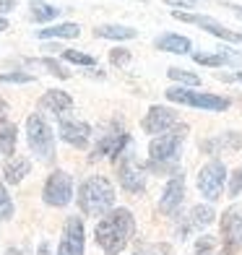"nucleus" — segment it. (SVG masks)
<instances>
[{"label": "nucleus", "instance_id": "c9c22d12", "mask_svg": "<svg viewBox=\"0 0 242 255\" xmlns=\"http://www.w3.org/2000/svg\"><path fill=\"white\" fill-rule=\"evenodd\" d=\"M13 8H16V0H0V16L10 13Z\"/></svg>", "mask_w": 242, "mask_h": 255}, {"label": "nucleus", "instance_id": "f257e3e1", "mask_svg": "<svg viewBox=\"0 0 242 255\" xmlns=\"http://www.w3.org/2000/svg\"><path fill=\"white\" fill-rule=\"evenodd\" d=\"M135 235V216L130 208H112L97 222L94 240L105 255H120Z\"/></svg>", "mask_w": 242, "mask_h": 255}, {"label": "nucleus", "instance_id": "58836bf2", "mask_svg": "<svg viewBox=\"0 0 242 255\" xmlns=\"http://www.w3.org/2000/svg\"><path fill=\"white\" fill-rule=\"evenodd\" d=\"M10 29V24H8V18H3L0 16V31H8Z\"/></svg>", "mask_w": 242, "mask_h": 255}, {"label": "nucleus", "instance_id": "4468645a", "mask_svg": "<svg viewBox=\"0 0 242 255\" xmlns=\"http://www.w3.org/2000/svg\"><path fill=\"white\" fill-rule=\"evenodd\" d=\"M128 146H130V135L128 133H125V130H110V133H105L97 141L94 156H91V159H105V156L120 159L125 151H128Z\"/></svg>", "mask_w": 242, "mask_h": 255}, {"label": "nucleus", "instance_id": "7ed1b4c3", "mask_svg": "<svg viewBox=\"0 0 242 255\" xmlns=\"http://www.w3.org/2000/svg\"><path fill=\"white\" fill-rule=\"evenodd\" d=\"M76 198H78V208L86 216H105L115 206V188L107 177L91 175L81 182Z\"/></svg>", "mask_w": 242, "mask_h": 255}, {"label": "nucleus", "instance_id": "a211bd4d", "mask_svg": "<svg viewBox=\"0 0 242 255\" xmlns=\"http://www.w3.org/2000/svg\"><path fill=\"white\" fill-rule=\"evenodd\" d=\"M39 110L55 115V118H63L65 112L73 110V97L68 94V91H63V89H47L39 97Z\"/></svg>", "mask_w": 242, "mask_h": 255}, {"label": "nucleus", "instance_id": "ddd939ff", "mask_svg": "<svg viewBox=\"0 0 242 255\" xmlns=\"http://www.w3.org/2000/svg\"><path fill=\"white\" fill-rule=\"evenodd\" d=\"M175 125H177V112L172 110V107H161V104L148 107L146 118L141 120L143 133H148V135H161V133L172 130Z\"/></svg>", "mask_w": 242, "mask_h": 255}, {"label": "nucleus", "instance_id": "6e6552de", "mask_svg": "<svg viewBox=\"0 0 242 255\" xmlns=\"http://www.w3.org/2000/svg\"><path fill=\"white\" fill-rule=\"evenodd\" d=\"M146 164H141L130 151H125L120 156L118 164V180L122 185V190H128L130 195H143L146 193Z\"/></svg>", "mask_w": 242, "mask_h": 255}, {"label": "nucleus", "instance_id": "c756f323", "mask_svg": "<svg viewBox=\"0 0 242 255\" xmlns=\"http://www.w3.org/2000/svg\"><path fill=\"white\" fill-rule=\"evenodd\" d=\"M34 76L26 71H8V73H0V84H31Z\"/></svg>", "mask_w": 242, "mask_h": 255}, {"label": "nucleus", "instance_id": "f3484780", "mask_svg": "<svg viewBox=\"0 0 242 255\" xmlns=\"http://www.w3.org/2000/svg\"><path fill=\"white\" fill-rule=\"evenodd\" d=\"M193 63L206 65V68H222V65L242 68V50L222 47L219 52H193Z\"/></svg>", "mask_w": 242, "mask_h": 255}, {"label": "nucleus", "instance_id": "f704fd0d", "mask_svg": "<svg viewBox=\"0 0 242 255\" xmlns=\"http://www.w3.org/2000/svg\"><path fill=\"white\" fill-rule=\"evenodd\" d=\"M219 81H237V84H242V71H235V73H216Z\"/></svg>", "mask_w": 242, "mask_h": 255}, {"label": "nucleus", "instance_id": "a878e982", "mask_svg": "<svg viewBox=\"0 0 242 255\" xmlns=\"http://www.w3.org/2000/svg\"><path fill=\"white\" fill-rule=\"evenodd\" d=\"M167 76L175 81V84L188 86V89L201 86V76H198V73H193V71H185V68H167Z\"/></svg>", "mask_w": 242, "mask_h": 255}, {"label": "nucleus", "instance_id": "f03ea898", "mask_svg": "<svg viewBox=\"0 0 242 255\" xmlns=\"http://www.w3.org/2000/svg\"><path fill=\"white\" fill-rule=\"evenodd\" d=\"M185 135H188V125H175L172 130L154 135L151 143H148L146 172H154V175H175V172H180V151Z\"/></svg>", "mask_w": 242, "mask_h": 255}, {"label": "nucleus", "instance_id": "5701e85b", "mask_svg": "<svg viewBox=\"0 0 242 255\" xmlns=\"http://www.w3.org/2000/svg\"><path fill=\"white\" fill-rule=\"evenodd\" d=\"M214 219H216V211L209 206V203H198V206H193L190 208V216L185 219L188 227L190 229H206V227H211L214 224Z\"/></svg>", "mask_w": 242, "mask_h": 255}, {"label": "nucleus", "instance_id": "aec40b11", "mask_svg": "<svg viewBox=\"0 0 242 255\" xmlns=\"http://www.w3.org/2000/svg\"><path fill=\"white\" fill-rule=\"evenodd\" d=\"M31 172V161L26 156H8L5 164H3V182L5 185H18L24 182V177Z\"/></svg>", "mask_w": 242, "mask_h": 255}, {"label": "nucleus", "instance_id": "473e14b6", "mask_svg": "<svg viewBox=\"0 0 242 255\" xmlns=\"http://www.w3.org/2000/svg\"><path fill=\"white\" fill-rule=\"evenodd\" d=\"M214 248H216L214 237H201L198 245H195V255H214Z\"/></svg>", "mask_w": 242, "mask_h": 255}, {"label": "nucleus", "instance_id": "b1692460", "mask_svg": "<svg viewBox=\"0 0 242 255\" xmlns=\"http://www.w3.org/2000/svg\"><path fill=\"white\" fill-rule=\"evenodd\" d=\"M16 138H18L16 125H10V123L0 125V154L13 156V151H16Z\"/></svg>", "mask_w": 242, "mask_h": 255}, {"label": "nucleus", "instance_id": "9d476101", "mask_svg": "<svg viewBox=\"0 0 242 255\" xmlns=\"http://www.w3.org/2000/svg\"><path fill=\"white\" fill-rule=\"evenodd\" d=\"M222 248L224 255H237L242 250V208L229 206L222 214Z\"/></svg>", "mask_w": 242, "mask_h": 255}, {"label": "nucleus", "instance_id": "2eb2a0df", "mask_svg": "<svg viewBox=\"0 0 242 255\" xmlns=\"http://www.w3.org/2000/svg\"><path fill=\"white\" fill-rule=\"evenodd\" d=\"M60 138L68 143V146H73V148H86L89 141H91V125L84 123V120H73V118H60Z\"/></svg>", "mask_w": 242, "mask_h": 255}, {"label": "nucleus", "instance_id": "c85d7f7f", "mask_svg": "<svg viewBox=\"0 0 242 255\" xmlns=\"http://www.w3.org/2000/svg\"><path fill=\"white\" fill-rule=\"evenodd\" d=\"M34 65H44L47 68V73H52V76H57V78H71V71H65V65L63 63H57V60H52V57H42V60H34Z\"/></svg>", "mask_w": 242, "mask_h": 255}, {"label": "nucleus", "instance_id": "79ce46f5", "mask_svg": "<svg viewBox=\"0 0 242 255\" xmlns=\"http://www.w3.org/2000/svg\"><path fill=\"white\" fill-rule=\"evenodd\" d=\"M222 255H224V253H222Z\"/></svg>", "mask_w": 242, "mask_h": 255}, {"label": "nucleus", "instance_id": "ea45409f", "mask_svg": "<svg viewBox=\"0 0 242 255\" xmlns=\"http://www.w3.org/2000/svg\"><path fill=\"white\" fill-rule=\"evenodd\" d=\"M5 255H24V253L16 250V248H8V250H5Z\"/></svg>", "mask_w": 242, "mask_h": 255}, {"label": "nucleus", "instance_id": "4c0bfd02", "mask_svg": "<svg viewBox=\"0 0 242 255\" xmlns=\"http://www.w3.org/2000/svg\"><path fill=\"white\" fill-rule=\"evenodd\" d=\"M224 8H229V10H232V13H235L237 18H242V5H235V3H227Z\"/></svg>", "mask_w": 242, "mask_h": 255}, {"label": "nucleus", "instance_id": "72a5a7b5", "mask_svg": "<svg viewBox=\"0 0 242 255\" xmlns=\"http://www.w3.org/2000/svg\"><path fill=\"white\" fill-rule=\"evenodd\" d=\"M167 5H172V8H195L198 3L195 0H164Z\"/></svg>", "mask_w": 242, "mask_h": 255}, {"label": "nucleus", "instance_id": "4be33fe9", "mask_svg": "<svg viewBox=\"0 0 242 255\" xmlns=\"http://www.w3.org/2000/svg\"><path fill=\"white\" fill-rule=\"evenodd\" d=\"M81 34V26L73 24V21H65V24H55L47 29H39L37 37L39 39H76Z\"/></svg>", "mask_w": 242, "mask_h": 255}, {"label": "nucleus", "instance_id": "423d86ee", "mask_svg": "<svg viewBox=\"0 0 242 255\" xmlns=\"http://www.w3.org/2000/svg\"><path fill=\"white\" fill-rule=\"evenodd\" d=\"M198 193L203 195L209 203H216L219 198H222L224 193V185H227V167L224 161L219 159H211L209 164H203L198 169Z\"/></svg>", "mask_w": 242, "mask_h": 255}, {"label": "nucleus", "instance_id": "cd10ccee", "mask_svg": "<svg viewBox=\"0 0 242 255\" xmlns=\"http://www.w3.org/2000/svg\"><path fill=\"white\" fill-rule=\"evenodd\" d=\"M16 214V206H13V198H10V193L5 188V182L0 180V222H10Z\"/></svg>", "mask_w": 242, "mask_h": 255}, {"label": "nucleus", "instance_id": "dca6fc26", "mask_svg": "<svg viewBox=\"0 0 242 255\" xmlns=\"http://www.w3.org/2000/svg\"><path fill=\"white\" fill-rule=\"evenodd\" d=\"M242 148V133L237 130H227L222 135H211L201 143V151L209 156H219V154H235Z\"/></svg>", "mask_w": 242, "mask_h": 255}, {"label": "nucleus", "instance_id": "39448f33", "mask_svg": "<svg viewBox=\"0 0 242 255\" xmlns=\"http://www.w3.org/2000/svg\"><path fill=\"white\" fill-rule=\"evenodd\" d=\"M26 143L39 161L55 159V133L39 112H34L26 118Z\"/></svg>", "mask_w": 242, "mask_h": 255}, {"label": "nucleus", "instance_id": "7c9ffc66", "mask_svg": "<svg viewBox=\"0 0 242 255\" xmlns=\"http://www.w3.org/2000/svg\"><path fill=\"white\" fill-rule=\"evenodd\" d=\"M110 63L112 65H128L130 63V50L128 47H115V50H110Z\"/></svg>", "mask_w": 242, "mask_h": 255}, {"label": "nucleus", "instance_id": "a19ab883", "mask_svg": "<svg viewBox=\"0 0 242 255\" xmlns=\"http://www.w3.org/2000/svg\"><path fill=\"white\" fill-rule=\"evenodd\" d=\"M195 3H201V0H195ZM203 3H209V0H203Z\"/></svg>", "mask_w": 242, "mask_h": 255}, {"label": "nucleus", "instance_id": "1a4fd4ad", "mask_svg": "<svg viewBox=\"0 0 242 255\" xmlns=\"http://www.w3.org/2000/svg\"><path fill=\"white\" fill-rule=\"evenodd\" d=\"M172 16H175L177 21H182V24H195L198 29L203 31H209L211 37L216 39H224L229 44H242V31H232V29H227L222 21H216L214 16H198V13H185V10H172Z\"/></svg>", "mask_w": 242, "mask_h": 255}, {"label": "nucleus", "instance_id": "bb28decb", "mask_svg": "<svg viewBox=\"0 0 242 255\" xmlns=\"http://www.w3.org/2000/svg\"><path fill=\"white\" fill-rule=\"evenodd\" d=\"M60 57L65 63H73V65H84V68H97V57L94 55H86L81 50H63Z\"/></svg>", "mask_w": 242, "mask_h": 255}, {"label": "nucleus", "instance_id": "2f4dec72", "mask_svg": "<svg viewBox=\"0 0 242 255\" xmlns=\"http://www.w3.org/2000/svg\"><path fill=\"white\" fill-rule=\"evenodd\" d=\"M227 177H229V198H237L242 193V167L235 169L232 175H227Z\"/></svg>", "mask_w": 242, "mask_h": 255}, {"label": "nucleus", "instance_id": "f8f14e48", "mask_svg": "<svg viewBox=\"0 0 242 255\" xmlns=\"http://www.w3.org/2000/svg\"><path fill=\"white\" fill-rule=\"evenodd\" d=\"M182 201H185V175H182V172H175V175L167 180L164 190H161V195H159V211L164 216H175L180 211Z\"/></svg>", "mask_w": 242, "mask_h": 255}, {"label": "nucleus", "instance_id": "393cba45", "mask_svg": "<svg viewBox=\"0 0 242 255\" xmlns=\"http://www.w3.org/2000/svg\"><path fill=\"white\" fill-rule=\"evenodd\" d=\"M60 16V8H55L50 3H34L31 5V21L34 24H50Z\"/></svg>", "mask_w": 242, "mask_h": 255}, {"label": "nucleus", "instance_id": "412c9836", "mask_svg": "<svg viewBox=\"0 0 242 255\" xmlns=\"http://www.w3.org/2000/svg\"><path fill=\"white\" fill-rule=\"evenodd\" d=\"M94 37L99 39H112V42H128L138 37V29L125 26V24H102L94 29Z\"/></svg>", "mask_w": 242, "mask_h": 255}, {"label": "nucleus", "instance_id": "0eeeda50", "mask_svg": "<svg viewBox=\"0 0 242 255\" xmlns=\"http://www.w3.org/2000/svg\"><path fill=\"white\" fill-rule=\"evenodd\" d=\"M42 201L47 206H52V208H65L73 201V177L63 169H55L52 175L44 180Z\"/></svg>", "mask_w": 242, "mask_h": 255}, {"label": "nucleus", "instance_id": "6ab92c4d", "mask_svg": "<svg viewBox=\"0 0 242 255\" xmlns=\"http://www.w3.org/2000/svg\"><path fill=\"white\" fill-rule=\"evenodd\" d=\"M154 47L161 50V52H172V55H190L193 42H190V37L167 31V34H159V37L154 39Z\"/></svg>", "mask_w": 242, "mask_h": 255}, {"label": "nucleus", "instance_id": "20e7f679", "mask_svg": "<svg viewBox=\"0 0 242 255\" xmlns=\"http://www.w3.org/2000/svg\"><path fill=\"white\" fill-rule=\"evenodd\" d=\"M164 97L169 102L185 104V107H195V110H203V112H224V110L232 107V102L227 97L209 94V91H193L188 86H169L164 91Z\"/></svg>", "mask_w": 242, "mask_h": 255}, {"label": "nucleus", "instance_id": "e433bc0d", "mask_svg": "<svg viewBox=\"0 0 242 255\" xmlns=\"http://www.w3.org/2000/svg\"><path fill=\"white\" fill-rule=\"evenodd\" d=\"M37 255H52V248H50V242H47V240H44V242H39Z\"/></svg>", "mask_w": 242, "mask_h": 255}, {"label": "nucleus", "instance_id": "9b49d317", "mask_svg": "<svg viewBox=\"0 0 242 255\" xmlns=\"http://www.w3.org/2000/svg\"><path fill=\"white\" fill-rule=\"evenodd\" d=\"M86 250V232L81 216H68L63 224V237H60V248L57 255H84Z\"/></svg>", "mask_w": 242, "mask_h": 255}]
</instances>
